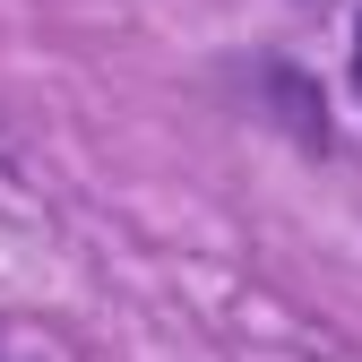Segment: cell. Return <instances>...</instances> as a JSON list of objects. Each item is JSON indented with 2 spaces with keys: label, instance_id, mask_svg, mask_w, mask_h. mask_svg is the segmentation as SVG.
I'll return each instance as SVG.
<instances>
[{
  "label": "cell",
  "instance_id": "obj_1",
  "mask_svg": "<svg viewBox=\"0 0 362 362\" xmlns=\"http://www.w3.org/2000/svg\"><path fill=\"white\" fill-rule=\"evenodd\" d=\"M0 362H86L61 328H43V320H9L0 310Z\"/></svg>",
  "mask_w": 362,
  "mask_h": 362
},
{
  "label": "cell",
  "instance_id": "obj_2",
  "mask_svg": "<svg viewBox=\"0 0 362 362\" xmlns=\"http://www.w3.org/2000/svg\"><path fill=\"white\" fill-rule=\"evenodd\" d=\"M354 95H362V9H354Z\"/></svg>",
  "mask_w": 362,
  "mask_h": 362
}]
</instances>
